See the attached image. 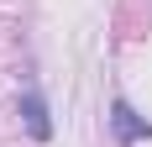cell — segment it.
I'll list each match as a JSON object with an SVG mask.
<instances>
[{"instance_id": "cell-2", "label": "cell", "mask_w": 152, "mask_h": 147, "mask_svg": "<svg viewBox=\"0 0 152 147\" xmlns=\"http://www.w3.org/2000/svg\"><path fill=\"white\" fill-rule=\"evenodd\" d=\"M21 126H26L31 142H47V137H53V116H47L42 89H21Z\"/></svg>"}, {"instance_id": "cell-1", "label": "cell", "mask_w": 152, "mask_h": 147, "mask_svg": "<svg viewBox=\"0 0 152 147\" xmlns=\"http://www.w3.org/2000/svg\"><path fill=\"white\" fill-rule=\"evenodd\" d=\"M110 132H115V142H121V147H137V142H147V137H152V121L142 116L131 100H110Z\"/></svg>"}]
</instances>
